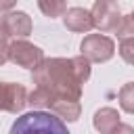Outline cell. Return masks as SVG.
<instances>
[{"mask_svg":"<svg viewBox=\"0 0 134 134\" xmlns=\"http://www.w3.org/2000/svg\"><path fill=\"white\" fill-rule=\"evenodd\" d=\"M82 52L92 59V61H107L111 54H113V42L107 38V36H100V34H92L88 38H84L82 42Z\"/></svg>","mask_w":134,"mask_h":134,"instance_id":"4","label":"cell"},{"mask_svg":"<svg viewBox=\"0 0 134 134\" xmlns=\"http://www.w3.org/2000/svg\"><path fill=\"white\" fill-rule=\"evenodd\" d=\"M29 29H31V21L21 10H13V13L4 15V19L0 21V31L6 38L8 36H27Z\"/></svg>","mask_w":134,"mask_h":134,"instance_id":"5","label":"cell"},{"mask_svg":"<svg viewBox=\"0 0 134 134\" xmlns=\"http://www.w3.org/2000/svg\"><path fill=\"white\" fill-rule=\"evenodd\" d=\"M40 8H42L48 17H57V15H61L63 10H67V6H65L63 2H54V4H52V2H50V4H48V2H40Z\"/></svg>","mask_w":134,"mask_h":134,"instance_id":"12","label":"cell"},{"mask_svg":"<svg viewBox=\"0 0 134 134\" xmlns=\"http://www.w3.org/2000/svg\"><path fill=\"white\" fill-rule=\"evenodd\" d=\"M94 126H96V130H100V132H105V134L113 132V130L117 128V113H115L113 109H103V111H98L96 117H94Z\"/></svg>","mask_w":134,"mask_h":134,"instance_id":"8","label":"cell"},{"mask_svg":"<svg viewBox=\"0 0 134 134\" xmlns=\"http://www.w3.org/2000/svg\"><path fill=\"white\" fill-rule=\"evenodd\" d=\"M119 103H121V107H124L126 111L134 113V84H128V86L121 88V92H119Z\"/></svg>","mask_w":134,"mask_h":134,"instance_id":"9","label":"cell"},{"mask_svg":"<svg viewBox=\"0 0 134 134\" xmlns=\"http://www.w3.org/2000/svg\"><path fill=\"white\" fill-rule=\"evenodd\" d=\"M92 15V23L100 29V31H117L119 25H121V13H119V6L115 2H96L94 8L90 10Z\"/></svg>","mask_w":134,"mask_h":134,"instance_id":"2","label":"cell"},{"mask_svg":"<svg viewBox=\"0 0 134 134\" xmlns=\"http://www.w3.org/2000/svg\"><path fill=\"white\" fill-rule=\"evenodd\" d=\"M8 59L21 67H27V69H38L42 65V50L25 40H19V42H13L10 48H8Z\"/></svg>","mask_w":134,"mask_h":134,"instance_id":"3","label":"cell"},{"mask_svg":"<svg viewBox=\"0 0 134 134\" xmlns=\"http://www.w3.org/2000/svg\"><path fill=\"white\" fill-rule=\"evenodd\" d=\"M25 105V88L19 84H2L0 82V109L17 113Z\"/></svg>","mask_w":134,"mask_h":134,"instance_id":"6","label":"cell"},{"mask_svg":"<svg viewBox=\"0 0 134 134\" xmlns=\"http://www.w3.org/2000/svg\"><path fill=\"white\" fill-rule=\"evenodd\" d=\"M8 48H10V46H8V42H6V36L0 31V65L8 59Z\"/></svg>","mask_w":134,"mask_h":134,"instance_id":"13","label":"cell"},{"mask_svg":"<svg viewBox=\"0 0 134 134\" xmlns=\"http://www.w3.org/2000/svg\"><path fill=\"white\" fill-rule=\"evenodd\" d=\"M8 134H69V130L54 113L29 111L15 119Z\"/></svg>","mask_w":134,"mask_h":134,"instance_id":"1","label":"cell"},{"mask_svg":"<svg viewBox=\"0 0 134 134\" xmlns=\"http://www.w3.org/2000/svg\"><path fill=\"white\" fill-rule=\"evenodd\" d=\"M111 134H134V130L130 126H124V124H117V128L111 132Z\"/></svg>","mask_w":134,"mask_h":134,"instance_id":"14","label":"cell"},{"mask_svg":"<svg viewBox=\"0 0 134 134\" xmlns=\"http://www.w3.org/2000/svg\"><path fill=\"white\" fill-rule=\"evenodd\" d=\"M119 54H121L128 63H132V65H134V38H130V40H121Z\"/></svg>","mask_w":134,"mask_h":134,"instance_id":"11","label":"cell"},{"mask_svg":"<svg viewBox=\"0 0 134 134\" xmlns=\"http://www.w3.org/2000/svg\"><path fill=\"white\" fill-rule=\"evenodd\" d=\"M117 36H119V40H130V38H134V10H132L126 19H121V25H119V29H117Z\"/></svg>","mask_w":134,"mask_h":134,"instance_id":"10","label":"cell"},{"mask_svg":"<svg viewBox=\"0 0 134 134\" xmlns=\"http://www.w3.org/2000/svg\"><path fill=\"white\" fill-rule=\"evenodd\" d=\"M65 25H67L69 29H73V31H88L94 23H92L90 10L75 6V8H69V10L65 13Z\"/></svg>","mask_w":134,"mask_h":134,"instance_id":"7","label":"cell"}]
</instances>
